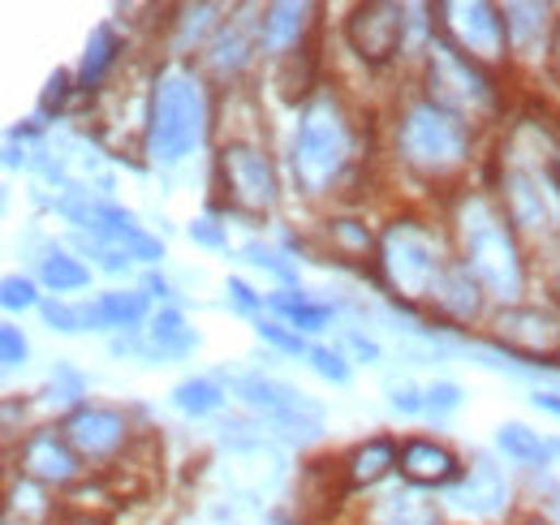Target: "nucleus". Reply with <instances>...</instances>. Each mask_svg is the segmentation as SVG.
<instances>
[{"instance_id":"obj_1","label":"nucleus","mask_w":560,"mask_h":525,"mask_svg":"<svg viewBox=\"0 0 560 525\" xmlns=\"http://www.w3.org/2000/svg\"><path fill=\"white\" fill-rule=\"evenodd\" d=\"M504 211L526 233L560 229V138L539 121H522L500 151Z\"/></svg>"},{"instance_id":"obj_2","label":"nucleus","mask_w":560,"mask_h":525,"mask_svg":"<svg viewBox=\"0 0 560 525\" xmlns=\"http://www.w3.org/2000/svg\"><path fill=\"white\" fill-rule=\"evenodd\" d=\"M208 91L203 82L182 66H164L151 82V104H147V155L160 168L186 164L203 138H208Z\"/></svg>"},{"instance_id":"obj_3","label":"nucleus","mask_w":560,"mask_h":525,"mask_svg":"<svg viewBox=\"0 0 560 525\" xmlns=\"http://www.w3.org/2000/svg\"><path fill=\"white\" fill-rule=\"evenodd\" d=\"M353 160V126L346 104L332 91H315L298 117V133H293V182L302 186V195H328L341 173Z\"/></svg>"},{"instance_id":"obj_4","label":"nucleus","mask_w":560,"mask_h":525,"mask_svg":"<svg viewBox=\"0 0 560 525\" xmlns=\"http://www.w3.org/2000/svg\"><path fill=\"white\" fill-rule=\"evenodd\" d=\"M513 220L504 211H495L483 195L462 198L457 207V229H462V267L495 298L513 302L526 289V271H522V255L513 242Z\"/></svg>"},{"instance_id":"obj_5","label":"nucleus","mask_w":560,"mask_h":525,"mask_svg":"<svg viewBox=\"0 0 560 525\" xmlns=\"http://www.w3.org/2000/svg\"><path fill=\"white\" fill-rule=\"evenodd\" d=\"M397 151L419 177L444 182L470 160V130L462 117L422 100L415 108H406V117L397 121Z\"/></svg>"},{"instance_id":"obj_6","label":"nucleus","mask_w":560,"mask_h":525,"mask_svg":"<svg viewBox=\"0 0 560 525\" xmlns=\"http://www.w3.org/2000/svg\"><path fill=\"white\" fill-rule=\"evenodd\" d=\"M380 271H384V284L401 302H422L435 293V284L444 276L440 242L419 220H393L380 237Z\"/></svg>"},{"instance_id":"obj_7","label":"nucleus","mask_w":560,"mask_h":525,"mask_svg":"<svg viewBox=\"0 0 560 525\" xmlns=\"http://www.w3.org/2000/svg\"><path fill=\"white\" fill-rule=\"evenodd\" d=\"M427 91H431V104H440L462 121H483L500 108L488 69L462 57L444 35L427 44Z\"/></svg>"},{"instance_id":"obj_8","label":"nucleus","mask_w":560,"mask_h":525,"mask_svg":"<svg viewBox=\"0 0 560 525\" xmlns=\"http://www.w3.org/2000/svg\"><path fill=\"white\" fill-rule=\"evenodd\" d=\"M237 396L264 413L272 427H277L284 440L293 444H311L324 435V405L315 396L298 393L293 384L284 380H272V375H242L237 380Z\"/></svg>"},{"instance_id":"obj_9","label":"nucleus","mask_w":560,"mask_h":525,"mask_svg":"<svg viewBox=\"0 0 560 525\" xmlns=\"http://www.w3.org/2000/svg\"><path fill=\"white\" fill-rule=\"evenodd\" d=\"M440 13V26H444V39L470 57L475 66H500L504 52H509V26H504V13L491 9L483 0H448V4H435Z\"/></svg>"},{"instance_id":"obj_10","label":"nucleus","mask_w":560,"mask_h":525,"mask_svg":"<svg viewBox=\"0 0 560 525\" xmlns=\"http://www.w3.org/2000/svg\"><path fill=\"white\" fill-rule=\"evenodd\" d=\"M215 168H220V186H224L233 211H242V215H268L277 207L280 198L277 168H272V160L259 147L229 142V147H220Z\"/></svg>"},{"instance_id":"obj_11","label":"nucleus","mask_w":560,"mask_h":525,"mask_svg":"<svg viewBox=\"0 0 560 525\" xmlns=\"http://www.w3.org/2000/svg\"><path fill=\"white\" fill-rule=\"evenodd\" d=\"M406 13L410 9L406 4H393V0H371V4H358L353 9L350 22H346V39H350V48L358 52L362 66L380 69L401 52L406 26H410Z\"/></svg>"},{"instance_id":"obj_12","label":"nucleus","mask_w":560,"mask_h":525,"mask_svg":"<svg viewBox=\"0 0 560 525\" xmlns=\"http://www.w3.org/2000/svg\"><path fill=\"white\" fill-rule=\"evenodd\" d=\"M224 453H229V482L237 491L264 495L284 478V453L277 440L268 435H246L242 427L233 435H224Z\"/></svg>"},{"instance_id":"obj_13","label":"nucleus","mask_w":560,"mask_h":525,"mask_svg":"<svg viewBox=\"0 0 560 525\" xmlns=\"http://www.w3.org/2000/svg\"><path fill=\"white\" fill-rule=\"evenodd\" d=\"M66 440L78 448V457L108 460L117 457L130 440V422L108 405H78L66 422Z\"/></svg>"},{"instance_id":"obj_14","label":"nucleus","mask_w":560,"mask_h":525,"mask_svg":"<svg viewBox=\"0 0 560 525\" xmlns=\"http://www.w3.org/2000/svg\"><path fill=\"white\" fill-rule=\"evenodd\" d=\"M495 328H500V340L509 345V353L530 358V362H535V358L548 362L560 349L557 315H548V311H539V306H509V311H500Z\"/></svg>"},{"instance_id":"obj_15","label":"nucleus","mask_w":560,"mask_h":525,"mask_svg":"<svg viewBox=\"0 0 560 525\" xmlns=\"http://www.w3.org/2000/svg\"><path fill=\"white\" fill-rule=\"evenodd\" d=\"M509 500H513V487H509L504 469L488 453H475V465L453 487V504L462 513H475V517H500L509 509Z\"/></svg>"},{"instance_id":"obj_16","label":"nucleus","mask_w":560,"mask_h":525,"mask_svg":"<svg viewBox=\"0 0 560 525\" xmlns=\"http://www.w3.org/2000/svg\"><path fill=\"white\" fill-rule=\"evenodd\" d=\"M401 478L410 487H457L462 482V465H457V453L435 444V440H410L401 448Z\"/></svg>"},{"instance_id":"obj_17","label":"nucleus","mask_w":560,"mask_h":525,"mask_svg":"<svg viewBox=\"0 0 560 525\" xmlns=\"http://www.w3.org/2000/svg\"><path fill=\"white\" fill-rule=\"evenodd\" d=\"M22 469L35 478V482H73L78 478V448H73L66 435L57 431H35L26 444H22Z\"/></svg>"},{"instance_id":"obj_18","label":"nucleus","mask_w":560,"mask_h":525,"mask_svg":"<svg viewBox=\"0 0 560 525\" xmlns=\"http://www.w3.org/2000/svg\"><path fill=\"white\" fill-rule=\"evenodd\" d=\"M259 44H264V18H229L215 31V39H211L208 61L220 78L242 73V69L250 66V57H255Z\"/></svg>"},{"instance_id":"obj_19","label":"nucleus","mask_w":560,"mask_h":525,"mask_svg":"<svg viewBox=\"0 0 560 525\" xmlns=\"http://www.w3.org/2000/svg\"><path fill=\"white\" fill-rule=\"evenodd\" d=\"M199 349V331L186 324V315L182 311H160V315H151V324H147V358H168V362H182V358H190Z\"/></svg>"},{"instance_id":"obj_20","label":"nucleus","mask_w":560,"mask_h":525,"mask_svg":"<svg viewBox=\"0 0 560 525\" xmlns=\"http://www.w3.org/2000/svg\"><path fill=\"white\" fill-rule=\"evenodd\" d=\"M435 306L448 315V319H479L483 315V284L457 262V267H444V276H440V284H435Z\"/></svg>"},{"instance_id":"obj_21","label":"nucleus","mask_w":560,"mask_h":525,"mask_svg":"<svg viewBox=\"0 0 560 525\" xmlns=\"http://www.w3.org/2000/svg\"><path fill=\"white\" fill-rule=\"evenodd\" d=\"M397 465H401V448H397L393 440H366V444H358L350 457H346V487H350V491L375 487V482H384Z\"/></svg>"},{"instance_id":"obj_22","label":"nucleus","mask_w":560,"mask_h":525,"mask_svg":"<svg viewBox=\"0 0 560 525\" xmlns=\"http://www.w3.org/2000/svg\"><path fill=\"white\" fill-rule=\"evenodd\" d=\"M82 319H86V328H139L142 319H147V298L142 293H100L95 302H86L82 306Z\"/></svg>"},{"instance_id":"obj_23","label":"nucleus","mask_w":560,"mask_h":525,"mask_svg":"<svg viewBox=\"0 0 560 525\" xmlns=\"http://www.w3.org/2000/svg\"><path fill=\"white\" fill-rule=\"evenodd\" d=\"M311 13H315V4H268L264 9V48L293 52L311 26Z\"/></svg>"},{"instance_id":"obj_24","label":"nucleus","mask_w":560,"mask_h":525,"mask_svg":"<svg viewBox=\"0 0 560 525\" xmlns=\"http://www.w3.org/2000/svg\"><path fill=\"white\" fill-rule=\"evenodd\" d=\"M504 26H509V44L517 52H535L544 31H548V4H504Z\"/></svg>"},{"instance_id":"obj_25","label":"nucleus","mask_w":560,"mask_h":525,"mask_svg":"<svg viewBox=\"0 0 560 525\" xmlns=\"http://www.w3.org/2000/svg\"><path fill=\"white\" fill-rule=\"evenodd\" d=\"M495 448L509 460H517V465H548V453H552V444H544L539 431H530L522 422H504L495 431Z\"/></svg>"},{"instance_id":"obj_26","label":"nucleus","mask_w":560,"mask_h":525,"mask_svg":"<svg viewBox=\"0 0 560 525\" xmlns=\"http://www.w3.org/2000/svg\"><path fill=\"white\" fill-rule=\"evenodd\" d=\"M375 522L380 525H444L440 522V509H435L431 500L415 495V491L388 495V500L375 509Z\"/></svg>"},{"instance_id":"obj_27","label":"nucleus","mask_w":560,"mask_h":525,"mask_svg":"<svg viewBox=\"0 0 560 525\" xmlns=\"http://www.w3.org/2000/svg\"><path fill=\"white\" fill-rule=\"evenodd\" d=\"M39 280L52 293H73V289H86L91 284V271L73 259V255H66L61 246H48L44 259H39Z\"/></svg>"},{"instance_id":"obj_28","label":"nucleus","mask_w":560,"mask_h":525,"mask_svg":"<svg viewBox=\"0 0 560 525\" xmlns=\"http://www.w3.org/2000/svg\"><path fill=\"white\" fill-rule=\"evenodd\" d=\"M117 57H121V39H117V31H113V26H95V35L86 39V57H82L78 82H82V86H95L108 69L117 66Z\"/></svg>"},{"instance_id":"obj_29","label":"nucleus","mask_w":560,"mask_h":525,"mask_svg":"<svg viewBox=\"0 0 560 525\" xmlns=\"http://www.w3.org/2000/svg\"><path fill=\"white\" fill-rule=\"evenodd\" d=\"M224 400H229V393H224L215 380H208V375L186 380V384L173 388V405H177L182 413H190V418H208L215 409H224Z\"/></svg>"},{"instance_id":"obj_30","label":"nucleus","mask_w":560,"mask_h":525,"mask_svg":"<svg viewBox=\"0 0 560 525\" xmlns=\"http://www.w3.org/2000/svg\"><path fill=\"white\" fill-rule=\"evenodd\" d=\"M268 306H277L280 315L289 319V328H298V331H319V328H328V319H332V306H311L302 293L298 298H268Z\"/></svg>"},{"instance_id":"obj_31","label":"nucleus","mask_w":560,"mask_h":525,"mask_svg":"<svg viewBox=\"0 0 560 525\" xmlns=\"http://www.w3.org/2000/svg\"><path fill=\"white\" fill-rule=\"evenodd\" d=\"M328 237H332V246H337L341 255H371V246H375V237L366 233V224H362V220H350V215L328 220Z\"/></svg>"},{"instance_id":"obj_32","label":"nucleus","mask_w":560,"mask_h":525,"mask_svg":"<svg viewBox=\"0 0 560 525\" xmlns=\"http://www.w3.org/2000/svg\"><path fill=\"white\" fill-rule=\"evenodd\" d=\"M255 331H259V340H268L272 349L289 353V358L311 353V349H306V340H302V331L289 328V324H280V319H255Z\"/></svg>"},{"instance_id":"obj_33","label":"nucleus","mask_w":560,"mask_h":525,"mask_svg":"<svg viewBox=\"0 0 560 525\" xmlns=\"http://www.w3.org/2000/svg\"><path fill=\"white\" fill-rule=\"evenodd\" d=\"M242 255L255 262V267L272 271L280 284H298V267L284 259L280 250H272V246H264V242H246V246H242Z\"/></svg>"},{"instance_id":"obj_34","label":"nucleus","mask_w":560,"mask_h":525,"mask_svg":"<svg viewBox=\"0 0 560 525\" xmlns=\"http://www.w3.org/2000/svg\"><path fill=\"white\" fill-rule=\"evenodd\" d=\"M311 366L328 380V384H337V388H346L350 384V362H346V353H337V349H328V345H311Z\"/></svg>"},{"instance_id":"obj_35","label":"nucleus","mask_w":560,"mask_h":525,"mask_svg":"<svg viewBox=\"0 0 560 525\" xmlns=\"http://www.w3.org/2000/svg\"><path fill=\"white\" fill-rule=\"evenodd\" d=\"M82 375L73 371L70 362H57V371H52V380H48V400L52 405H78L82 400Z\"/></svg>"},{"instance_id":"obj_36","label":"nucleus","mask_w":560,"mask_h":525,"mask_svg":"<svg viewBox=\"0 0 560 525\" xmlns=\"http://www.w3.org/2000/svg\"><path fill=\"white\" fill-rule=\"evenodd\" d=\"M0 302H4V311H31V306H44L39 293H35V280H26V276H4V284H0Z\"/></svg>"},{"instance_id":"obj_37","label":"nucleus","mask_w":560,"mask_h":525,"mask_svg":"<svg viewBox=\"0 0 560 525\" xmlns=\"http://www.w3.org/2000/svg\"><path fill=\"white\" fill-rule=\"evenodd\" d=\"M39 315H44V324H48L52 331H66V336H78V331H86L82 306H66V302H44V306H39Z\"/></svg>"},{"instance_id":"obj_38","label":"nucleus","mask_w":560,"mask_h":525,"mask_svg":"<svg viewBox=\"0 0 560 525\" xmlns=\"http://www.w3.org/2000/svg\"><path fill=\"white\" fill-rule=\"evenodd\" d=\"M427 396V413H435V418H444V413H453V409H462V388L453 384V380H440V384H431V388H422Z\"/></svg>"},{"instance_id":"obj_39","label":"nucleus","mask_w":560,"mask_h":525,"mask_svg":"<svg viewBox=\"0 0 560 525\" xmlns=\"http://www.w3.org/2000/svg\"><path fill=\"white\" fill-rule=\"evenodd\" d=\"M388 405L410 418V413H422V409H427V396H422L410 380H388Z\"/></svg>"},{"instance_id":"obj_40","label":"nucleus","mask_w":560,"mask_h":525,"mask_svg":"<svg viewBox=\"0 0 560 525\" xmlns=\"http://www.w3.org/2000/svg\"><path fill=\"white\" fill-rule=\"evenodd\" d=\"M26 353H31L26 336L13 328V324H4V328H0V358H4V371H18V366H26Z\"/></svg>"},{"instance_id":"obj_41","label":"nucleus","mask_w":560,"mask_h":525,"mask_svg":"<svg viewBox=\"0 0 560 525\" xmlns=\"http://www.w3.org/2000/svg\"><path fill=\"white\" fill-rule=\"evenodd\" d=\"M186 18H182V48L190 44V39H199L203 31H211V18H215V9L211 4H195V9H182Z\"/></svg>"},{"instance_id":"obj_42","label":"nucleus","mask_w":560,"mask_h":525,"mask_svg":"<svg viewBox=\"0 0 560 525\" xmlns=\"http://www.w3.org/2000/svg\"><path fill=\"white\" fill-rule=\"evenodd\" d=\"M229 298H233V306H237V311H246V315H259V311H264V302H268L264 293H255V289H250L246 280H237V276L229 280Z\"/></svg>"},{"instance_id":"obj_43","label":"nucleus","mask_w":560,"mask_h":525,"mask_svg":"<svg viewBox=\"0 0 560 525\" xmlns=\"http://www.w3.org/2000/svg\"><path fill=\"white\" fill-rule=\"evenodd\" d=\"M190 237H195L199 246H208V250H224V246H229L224 229H220L211 215H203V220H195V224H190Z\"/></svg>"},{"instance_id":"obj_44","label":"nucleus","mask_w":560,"mask_h":525,"mask_svg":"<svg viewBox=\"0 0 560 525\" xmlns=\"http://www.w3.org/2000/svg\"><path fill=\"white\" fill-rule=\"evenodd\" d=\"M346 345H350V353L358 362H380V345H375L371 336H362L358 328L346 331Z\"/></svg>"},{"instance_id":"obj_45","label":"nucleus","mask_w":560,"mask_h":525,"mask_svg":"<svg viewBox=\"0 0 560 525\" xmlns=\"http://www.w3.org/2000/svg\"><path fill=\"white\" fill-rule=\"evenodd\" d=\"M66 82H70L66 73H52V82H48V91H44V104H39V113H44V117H48L52 108H61V104H66Z\"/></svg>"},{"instance_id":"obj_46","label":"nucleus","mask_w":560,"mask_h":525,"mask_svg":"<svg viewBox=\"0 0 560 525\" xmlns=\"http://www.w3.org/2000/svg\"><path fill=\"white\" fill-rule=\"evenodd\" d=\"M530 405H535V409H548V413L560 418V393H552V388H535V393H530Z\"/></svg>"},{"instance_id":"obj_47","label":"nucleus","mask_w":560,"mask_h":525,"mask_svg":"<svg viewBox=\"0 0 560 525\" xmlns=\"http://www.w3.org/2000/svg\"><path fill=\"white\" fill-rule=\"evenodd\" d=\"M548 69L557 73V82H560V22H557V31H552V44H548Z\"/></svg>"},{"instance_id":"obj_48","label":"nucleus","mask_w":560,"mask_h":525,"mask_svg":"<svg viewBox=\"0 0 560 525\" xmlns=\"http://www.w3.org/2000/svg\"><path fill=\"white\" fill-rule=\"evenodd\" d=\"M147 293H151V298H173V289H168V280H160L155 271L147 276Z\"/></svg>"},{"instance_id":"obj_49","label":"nucleus","mask_w":560,"mask_h":525,"mask_svg":"<svg viewBox=\"0 0 560 525\" xmlns=\"http://www.w3.org/2000/svg\"><path fill=\"white\" fill-rule=\"evenodd\" d=\"M552 289L560 293V250H557V259H552Z\"/></svg>"},{"instance_id":"obj_50","label":"nucleus","mask_w":560,"mask_h":525,"mask_svg":"<svg viewBox=\"0 0 560 525\" xmlns=\"http://www.w3.org/2000/svg\"><path fill=\"white\" fill-rule=\"evenodd\" d=\"M557 495H560V491H557ZM552 509H557V517H560V500H557V504H552Z\"/></svg>"},{"instance_id":"obj_51","label":"nucleus","mask_w":560,"mask_h":525,"mask_svg":"<svg viewBox=\"0 0 560 525\" xmlns=\"http://www.w3.org/2000/svg\"><path fill=\"white\" fill-rule=\"evenodd\" d=\"M78 525H95V522H78Z\"/></svg>"},{"instance_id":"obj_52","label":"nucleus","mask_w":560,"mask_h":525,"mask_svg":"<svg viewBox=\"0 0 560 525\" xmlns=\"http://www.w3.org/2000/svg\"><path fill=\"white\" fill-rule=\"evenodd\" d=\"M552 448H560V440H557V444H552Z\"/></svg>"},{"instance_id":"obj_53","label":"nucleus","mask_w":560,"mask_h":525,"mask_svg":"<svg viewBox=\"0 0 560 525\" xmlns=\"http://www.w3.org/2000/svg\"><path fill=\"white\" fill-rule=\"evenodd\" d=\"M4 525H18V522H4Z\"/></svg>"}]
</instances>
